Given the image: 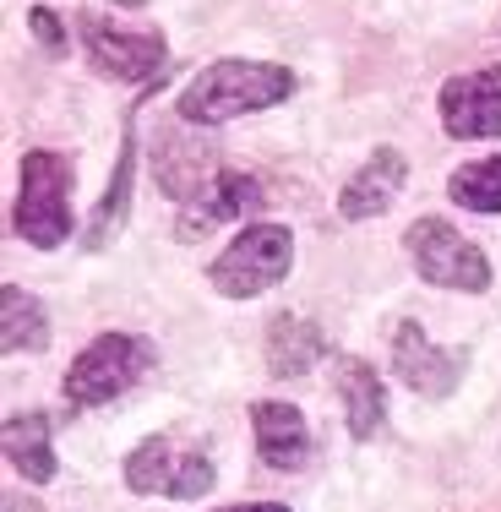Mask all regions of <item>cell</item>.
<instances>
[{
	"label": "cell",
	"mask_w": 501,
	"mask_h": 512,
	"mask_svg": "<svg viewBox=\"0 0 501 512\" xmlns=\"http://www.w3.org/2000/svg\"><path fill=\"white\" fill-rule=\"evenodd\" d=\"M295 93V77L284 66H262V60H218L207 66L186 93H180V120L191 126H224L235 115H256L267 104H284Z\"/></svg>",
	"instance_id": "1"
},
{
	"label": "cell",
	"mask_w": 501,
	"mask_h": 512,
	"mask_svg": "<svg viewBox=\"0 0 501 512\" xmlns=\"http://www.w3.org/2000/svg\"><path fill=\"white\" fill-rule=\"evenodd\" d=\"M17 235L39 251H50L71 235V164L60 153H28L22 158Z\"/></svg>",
	"instance_id": "2"
},
{
	"label": "cell",
	"mask_w": 501,
	"mask_h": 512,
	"mask_svg": "<svg viewBox=\"0 0 501 512\" xmlns=\"http://www.w3.org/2000/svg\"><path fill=\"white\" fill-rule=\"evenodd\" d=\"M126 480H131V491L169 496V502H197V496L213 491V458L197 453L191 442H180V436H148L131 453Z\"/></svg>",
	"instance_id": "3"
},
{
	"label": "cell",
	"mask_w": 501,
	"mask_h": 512,
	"mask_svg": "<svg viewBox=\"0 0 501 512\" xmlns=\"http://www.w3.org/2000/svg\"><path fill=\"white\" fill-rule=\"evenodd\" d=\"M148 360H153V349L142 344V338H126V333L93 338V344L71 360V371H66V398L77 409L109 404V398H120L142 371H148Z\"/></svg>",
	"instance_id": "4"
},
{
	"label": "cell",
	"mask_w": 501,
	"mask_h": 512,
	"mask_svg": "<svg viewBox=\"0 0 501 512\" xmlns=\"http://www.w3.org/2000/svg\"><path fill=\"white\" fill-rule=\"evenodd\" d=\"M409 256L420 267L425 284H442V289H463V295H485L491 289V262H485L480 246L458 235L442 218H420L409 229Z\"/></svg>",
	"instance_id": "5"
},
{
	"label": "cell",
	"mask_w": 501,
	"mask_h": 512,
	"mask_svg": "<svg viewBox=\"0 0 501 512\" xmlns=\"http://www.w3.org/2000/svg\"><path fill=\"white\" fill-rule=\"evenodd\" d=\"M289 256H295V235L284 224H256L213 262V284L229 300H251L289 273Z\"/></svg>",
	"instance_id": "6"
},
{
	"label": "cell",
	"mask_w": 501,
	"mask_h": 512,
	"mask_svg": "<svg viewBox=\"0 0 501 512\" xmlns=\"http://www.w3.org/2000/svg\"><path fill=\"white\" fill-rule=\"evenodd\" d=\"M82 39H88V60L115 82H148L158 66H164V39L158 33H131L115 28L104 17H82Z\"/></svg>",
	"instance_id": "7"
},
{
	"label": "cell",
	"mask_w": 501,
	"mask_h": 512,
	"mask_svg": "<svg viewBox=\"0 0 501 512\" xmlns=\"http://www.w3.org/2000/svg\"><path fill=\"white\" fill-rule=\"evenodd\" d=\"M436 109H442V126L452 137H501V66L447 82Z\"/></svg>",
	"instance_id": "8"
},
{
	"label": "cell",
	"mask_w": 501,
	"mask_h": 512,
	"mask_svg": "<svg viewBox=\"0 0 501 512\" xmlns=\"http://www.w3.org/2000/svg\"><path fill=\"white\" fill-rule=\"evenodd\" d=\"M403 180H409V169H403V153L393 148H376L371 164L360 169V175L344 186V197H338V207H344V218H376L387 213V202L403 191Z\"/></svg>",
	"instance_id": "9"
},
{
	"label": "cell",
	"mask_w": 501,
	"mask_h": 512,
	"mask_svg": "<svg viewBox=\"0 0 501 512\" xmlns=\"http://www.w3.org/2000/svg\"><path fill=\"white\" fill-rule=\"evenodd\" d=\"M256 442H262V458L273 469H300L305 453H311V436H305V420L295 404H256Z\"/></svg>",
	"instance_id": "10"
},
{
	"label": "cell",
	"mask_w": 501,
	"mask_h": 512,
	"mask_svg": "<svg viewBox=\"0 0 501 512\" xmlns=\"http://www.w3.org/2000/svg\"><path fill=\"white\" fill-rule=\"evenodd\" d=\"M393 365H398L403 382L420 387V393H447V387L458 382V365H452L442 349L425 344V333H420L414 322L398 327V338H393Z\"/></svg>",
	"instance_id": "11"
},
{
	"label": "cell",
	"mask_w": 501,
	"mask_h": 512,
	"mask_svg": "<svg viewBox=\"0 0 501 512\" xmlns=\"http://www.w3.org/2000/svg\"><path fill=\"white\" fill-rule=\"evenodd\" d=\"M251 202H256V180H246L240 169H218V175L207 180V186L197 191V197H191V213H197V218H191V224L180 229V235H186V240H197L202 229L224 224V218H240Z\"/></svg>",
	"instance_id": "12"
},
{
	"label": "cell",
	"mask_w": 501,
	"mask_h": 512,
	"mask_svg": "<svg viewBox=\"0 0 501 512\" xmlns=\"http://www.w3.org/2000/svg\"><path fill=\"white\" fill-rule=\"evenodd\" d=\"M6 458H11V469L33 485L55 480L50 420H44V414H17V420H6Z\"/></svg>",
	"instance_id": "13"
},
{
	"label": "cell",
	"mask_w": 501,
	"mask_h": 512,
	"mask_svg": "<svg viewBox=\"0 0 501 512\" xmlns=\"http://www.w3.org/2000/svg\"><path fill=\"white\" fill-rule=\"evenodd\" d=\"M338 398H344V414H349V431L354 436H376L387 414V398H382V382L365 360H338Z\"/></svg>",
	"instance_id": "14"
},
{
	"label": "cell",
	"mask_w": 501,
	"mask_h": 512,
	"mask_svg": "<svg viewBox=\"0 0 501 512\" xmlns=\"http://www.w3.org/2000/svg\"><path fill=\"white\" fill-rule=\"evenodd\" d=\"M316 360H322V333L311 322H300V316H273V327H267V365L278 376H300Z\"/></svg>",
	"instance_id": "15"
},
{
	"label": "cell",
	"mask_w": 501,
	"mask_h": 512,
	"mask_svg": "<svg viewBox=\"0 0 501 512\" xmlns=\"http://www.w3.org/2000/svg\"><path fill=\"white\" fill-rule=\"evenodd\" d=\"M0 322H6V349H44L50 344V316L17 284L0 295Z\"/></svg>",
	"instance_id": "16"
},
{
	"label": "cell",
	"mask_w": 501,
	"mask_h": 512,
	"mask_svg": "<svg viewBox=\"0 0 501 512\" xmlns=\"http://www.w3.org/2000/svg\"><path fill=\"white\" fill-rule=\"evenodd\" d=\"M452 202L469 207V213H501V158H485V164H463L452 175Z\"/></svg>",
	"instance_id": "17"
},
{
	"label": "cell",
	"mask_w": 501,
	"mask_h": 512,
	"mask_svg": "<svg viewBox=\"0 0 501 512\" xmlns=\"http://www.w3.org/2000/svg\"><path fill=\"white\" fill-rule=\"evenodd\" d=\"M131 158H137V153H131V142H126V153H120V175H115V191H109V202L99 207V224H93L88 229V246H104V240L109 235H115V224H120V218H126V186H131Z\"/></svg>",
	"instance_id": "18"
},
{
	"label": "cell",
	"mask_w": 501,
	"mask_h": 512,
	"mask_svg": "<svg viewBox=\"0 0 501 512\" xmlns=\"http://www.w3.org/2000/svg\"><path fill=\"white\" fill-rule=\"evenodd\" d=\"M28 22H33V33H39V39L50 44L55 55L66 50V28H60V17H55L50 6H33V11H28Z\"/></svg>",
	"instance_id": "19"
},
{
	"label": "cell",
	"mask_w": 501,
	"mask_h": 512,
	"mask_svg": "<svg viewBox=\"0 0 501 512\" xmlns=\"http://www.w3.org/2000/svg\"><path fill=\"white\" fill-rule=\"evenodd\" d=\"M229 512H289V507H278V502H251V507H229Z\"/></svg>",
	"instance_id": "20"
},
{
	"label": "cell",
	"mask_w": 501,
	"mask_h": 512,
	"mask_svg": "<svg viewBox=\"0 0 501 512\" xmlns=\"http://www.w3.org/2000/svg\"><path fill=\"white\" fill-rule=\"evenodd\" d=\"M6 512H39V507H28L22 496H6Z\"/></svg>",
	"instance_id": "21"
}]
</instances>
